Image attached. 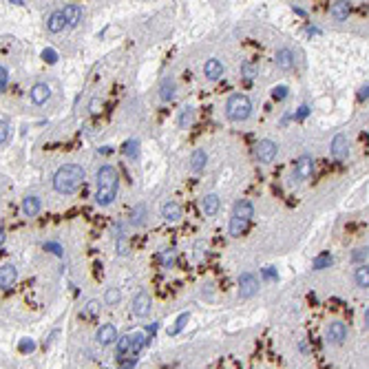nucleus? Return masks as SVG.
Listing matches in <instances>:
<instances>
[{"instance_id": "46", "label": "nucleus", "mask_w": 369, "mask_h": 369, "mask_svg": "<svg viewBox=\"0 0 369 369\" xmlns=\"http://www.w3.org/2000/svg\"><path fill=\"white\" fill-rule=\"evenodd\" d=\"M263 276H265V279H276L279 274H276L274 268H265V270H263Z\"/></svg>"}, {"instance_id": "13", "label": "nucleus", "mask_w": 369, "mask_h": 369, "mask_svg": "<svg viewBox=\"0 0 369 369\" xmlns=\"http://www.w3.org/2000/svg\"><path fill=\"white\" fill-rule=\"evenodd\" d=\"M95 341L100 343V345H111V343H115L117 341V329H115V325L113 323H104L98 332H95Z\"/></svg>"}, {"instance_id": "17", "label": "nucleus", "mask_w": 369, "mask_h": 369, "mask_svg": "<svg viewBox=\"0 0 369 369\" xmlns=\"http://www.w3.org/2000/svg\"><path fill=\"white\" fill-rule=\"evenodd\" d=\"M224 71H226V69H224V62L217 60V58H210L206 65H203V73H206V78L212 80V82L219 80L221 75H224Z\"/></svg>"}, {"instance_id": "33", "label": "nucleus", "mask_w": 369, "mask_h": 369, "mask_svg": "<svg viewBox=\"0 0 369 369\" xmlns=\"http://www.w3.org/2000/svg\"><path fill=\"white\" fill-rule=\"evenodd\" d=\"M119 301H122V292H119L117 288H109L104 292V303L106 305H117Z\"/></svg>"}, {"instance_id": "27", "label": "nucleus", "mask_w": 369, "mask_h": 369, "mask_svg": "<svg viewBox=\"0 0 369 369\" xmlns=\"http://www.w3.org/2000/svg\"><path fill=\"white\" fill-rule=\"evenodd\" d=\"M354 279H356V285H358V288H362V290L369 288V268H367V263L358 265V270L354 272Z\"/></svg>"}, {"instance_id": "43", "label": "nucleus", "mask_w": 369, "mask_h": 369, "mask_svg": "<svg viewBox=\"0 0 369 369\" xmlns=\"http://www.w3.org/2000/svg\"><path fill=\"white\" fill-rule=\"evenodd\" d=\"M44 250H51L53 254H58V257H62V252H65L58 243H44Z\"/></svg>"}, {"instance_id": "44", "label": "nucleus", "mask_w": 369, "mask_h": 369, "mask_svg": "<svg viewBox=\"0 0 369 369\" xmlns=\"http://www.w3.org/2000/svg\"><path fill=\"white\" fill-rule=\"evenodd\" d=\"M117 248H119V254H122V257H126V254H129V245H126L124 237H119V239H117Z\"/></svg>"}, {"instance_id": "25", "label": "nucleus", "mask_w": 369, "mask_h": 369, "mask_svg": "<svg viewBox=\"0 0 369 369\" xmlns=\"http://www.w3.org/2000/svg\"><path fill=\"white\" fill-rule=\"evenodd\" d=\"M126 354H131V336L129 334L117 336V341H115V356L117 358H122Z\"/></svg>"}, {"instance_id": "12", "label": "nucleus", "mask_w": 369, "mask_h": 369, "mask_svg": "<svg viewBox=\"0 0 369 369\" xmlns=\"http://www.w3.org/2000/svg\"><path fill=\"white\" fill-rule=\"evenodd\" d=\"M62 14V18H65V24L67 27H78V24L82 22V7L80 5H75V3H69V5H65V9L60 11Z\"/></svg>"}, {"instance_id": "1", "label": "nucleus", "mask_w": 369, "mask_h": 369, "mask_svg": "<svg viewBox=\"0 0 369 369\" xmlns=\"http://www.w3.org/2000/svg\"><path fill=\"white\" fill-rule=\"evenodd\" d=\"M117 188H119V173L115 166L104 164L98 170V190H95V203L102 208L111 206L117 197Z\"/></svg>"}, {"instance_id": "19", "label": "nucleus", "mask_w": 369, "mask_h": 369, "mask_svg": "<svg viewBox=\"0 0 369 369\" xmlns=\"http://www.w3.org/2000/svg\"><path fill=\"white\" fill-rule=\"evenodd\" d=\"M274 65L279 69H283V71H288V69L294 67V53H292L290 49H285V47L279 49L276 55H274Z\"/></svg>"}, {"instance_id": "26", "label": "nucleus", "mask_w": 369, "mask_h": 369, "mask_svg": "<svg viewBox=\"0 0 369 369\" xmlns=\"http://www.w3.org/2000/svg\"><path fill=\"white\" fill-rule=\"evenodd\" d=\"M100 314V301H88L84 308H82V312H80V319H84V321H88V319H95V316Z\"/></svg>"}, {"instance_id": "40", "label": "nucleus", "mask_w": 369, "mask_h": 369, "mask_svg": "<svg viewBox=\"0 0 369 369\" xmlns=\"http://www.w3.org/2000/svg\"><path fill=\"white\" fill-rule=\"evenodd\" d=\"M18 347H20L22 354H27V352H34V349H36V343H34V339H22Z\"/></svg>"}, {"instance_id": "2", "label": "nucleus", "mask_w": 369, "mask_h": 369, "mask_svg": "<svg viewBox=\"0 0 369 369\" xmlns=\"http://www.w3.org/2000/svg\"><path fill=\"white\" fill-rule=\"evenodd\" d=\"M84 179H86V173L80 164H65L53 175V190L60 195H73L80 190Z\"/></svg>"}, {"instance_id": "37", "label": "nucleus", "mask_w": 369, "mask_h": 369, "mask_svg": "<svg viewBox=\"0 0 369 369\" xmlns=\"http://www.w3.org/2000/svg\"><path fill=\"white\" fill-rule=\"evenodd\" d=\"M9 133H11V126L5 122V119H0V144H7Z\"/></svg>"}, {"instance_id": "38", "label": "nucleus", "mask_w": 369, "mask_h": 369, "mask_svg": "<svg viewBox=\"0 0 369 369\" xmlns=\"http://www.w3.org/2000/svg\"><path fill=\"white\" fill-rule=\"evenodd\" d=\"M272 98H274L276 102L285 100V98H288V86H283V84L281 86H274V88H272Z\"/></svg>"}, {"instance_id": "9", "label": "nucleus", "mask_w": 369, "mask_h": 369, "mask_svg": "<svg viewBox=\"0 0 369 369\" xmlns=\"http://www.w3.org/2000/svg\"><path fill=\"white\" fill-rule=\"evenodd\" d=\"M329 152H332V157H334V160H339V162L347 160V155H349V142H347V137L343 135V133H339V135L332 139Z\"/></svg>"}, {"instance_id": "41", "label": "nucleus", "mask_w": 369, "mask_h": 369, "mask_svg": "<svg viewBox=\"0 0 369 369\" xmlns=\"http://www.w3.org/2000/svg\"><path fill=\"white\" fill-rule=\"evenodd\" d=\"M7 82H9V71L5 67H0V93L7 88Z\"/></svg>"}, {"instance_id": "4", "label": "nucleus", "mask_w": 369, "mask_h": 369, "mask_svg": "<svg viewBox=\"0 0 369 369\" xmlns=\"http://www.w3.org/2000/svg\"><path fill=\"white\" fill-rule=\"evenodd\" d=\"M226 115L230 122H245L252 115V102L243 93H234L226 102Z\"/></svg>"}, {"instance_id": "20", "label": "nucleus", "mask_w": 369, "mask_h": 369, "mask_svg": "<svg viewBox=\"0 0 369 369\" xmlns=\"http://www.w3.org/2000/svg\"><path fill=\"white\" fill-rule=\"evenodd\" d=\"M129 336H131V356H137L139 352H142V347L150 341L148 334H146L144 329H137V332H133Z\"/></svg>"}, {"instance_id": "23", "label": "nucleus", "mask_w": 369, "mask_h": 369, "mask_svg": "<svg viewBox=\"0 0 369 369\" xmlns=\"http://www.w3.org/2000/svg\"><path fill=\"white\" fill-rule=\"evenodd\" d=\"M329 16L334 18V20H339V22H343V20H347V16H349V5L347 3H332L329 5Z\"/></svg>"}, {"instance_id": "42", "label": "nucleus", "mask_w": 369, "mask_h": 369, "mask_svg": "<svg viewBox=\"0 0 369 369\" xmlns=\"http://www.w3.org/2000/svg\"><path fill=\"white\" fill-rule=\"evenodd\" d=\"M137 367V356H131V358L122 360V365H119V369H135Z\"/></svg>"}, {"instance_id": "10", "label": "nucleus", "mask_w": 369, "mask_h": 369, "mask_svg": "<svg viewBox=\"0 0 369 369\" xmlns=\"http://www.w3.org/2000/svg\"><path fill=\"white\" fill-rule=\"evenodd\" d=\"M150 305H152V301H150V296H148V292H139V294H135V298H133V314L135 316H139V319H144V316H148L150 314Z\"/></svg>"}, {"instance_id": "24", "label": "nucleus", "mask_w": 369, "mask_h": 369, "mask_svg": "<svg viewBox=\"0 0 369 369\" xmlns=\"http://www.w3.org/2000/svg\"><path fill=\"white\" fill-rule=\"evenodd\" d=\"M65 27L67 24H65V18H62L60 11H53V14L47 18V29L51 31V34H60Z\"/></svg>"}, {"instance_id": "18", "label": "nucleus", "mask_w": 369, "mask_h": 369, "mask_svg": "<svg viewBox=\"0 0 369 369\" xmlns=\"http://www.w3.org/2000/svg\"><path fill=\"white\" fill-rule=\"evenodd\" d=\"M162 217L168 221V224H177L181 219V206L177 201H166L162 206Z\"/></svg>"}, {"instance_id": "30", "label": "nucleus", "mask_w": 369, "mask_h": 369, "mask_svg": "<svg viewBox=\"0 0 369 369\" xmlns=\"http://www.w3.org/2000/svg\"><path fill=\"white\" fill-rule=\"evenodd\" d=\"M334 263V257L329 252H323V254H319L314 261H312V268L314 270H325V268H329V265Z\"/></svg>"}, {"instance_id": "15", "label": "nucleus", "mask_w": 369, "mask_h": 369, "mask_svg": "<svg viewBox=\"0 0 369 369\" xmlns=\"http://www.w3.org/2000/svg\"><path fill=\"white\" fill-rule=\"evenodd\" d=\"M219 208H221L219 195L210 193V195H206V197L201 199V210H203V214H206V217H214V214L219 212Z\"/></svg>"}, {"instance_id": "36", "label": "nucleus", "mask_w": 369, "mask_h": 369, "mask_svg": "<svg viewBox=\"0 0 369 369\" xmlns=\"http://www.w3.org/2000/svg\"><path fill=\"white\" fill-rule=\"evenodd\" d=\"M352 261H356V263L365 265L367 263V245L365 248H356L354 254H352Z\"/></svg>"}, {"instance_id": "3", "label": "nucleus", "mask_w": 369, "mask_h": 369, "mask_svg": "<svg viewBox=\"0 0 369 369\" xmlns=\"http://www.w3.org/2000/svg\"><path fill=\"white\" fill-rule=\"evenodd\" d=\"M252 217H254V206L248 199H239L237 203H234L232 217H230V226H228L230 237H241V234H245Z\"/></svg>"}, {"instance_id": "5", "label": "nucleus", "mask_w": 369, "mask_h": 369, "mask_svg": "<svg viewBox=\"0 0 369 369\" xmlns=\"http://www.w3.org/2000/svg\"><path fill=\"white\" fill-rule=\"evenodd\" d=\"M276 152H279V146H276L274 139H261V142L254 146V155H257V160L263 162V164L274 162Z\"/></svg>"}, {"instance_id": "14", "label": "nucleus", "mask_w": 369, "mask_h": 369, "mask_svg": "<svg viewBox=\"0 0 369 369\" xmlns=\"http://www.w3.org/2000/svg\"><path fill=\"white\" fill-rule=\"evenodd\" d=\"M29 98H31V102L34 104H44L49 98H51V88H49V84H44V82H38V84H34L31 86V91H29Z\"/></svg>"}, {"instance_id": "7", "label": "nucleus", "mask_w": 369, "mask_h": 369, "mask_svg": "<svg viewBox=\"0 0 369 369\" xmlns=\"http://www.w3.org/2000/svg\"><path fill=\"white\" fill-rule=\"evenodd\" d=\"M259 292V279L252 272H243L239 276V296L241 298H252Z\"/></svg>"}, {"instance_id": "47", "label": "nucleus", "mask_w": 369, "mask_h": 369, "mask_svg": "<svg viewBox=\"0 0 369 369\" xmlns=\"http://www.w3.org/2000/svg\"><path fill=\"white\" fill-rule=\"evenodd\" d=\"M367 95H369V84L360 86V91H358V100H367Z\"/></svg>"}, {"instance_id": "6", "label": "nucleus", "mask_w": 369, "mask_h": 369, "mask_svg": "<svg viewBox=\"0 0 369 369\" xmlns=\"http://www.w3.org/2000/svg\"><path fill=\"white\" fill-rule=\"evenodd\" d=\"M312 173H314V157H312V155H301V157H298V160L294 162L292 179L303 181V179H308V177H312Z\"/></svg>"}, {"instance_id": "31", "label": "nucleus", "mask_w": 369, "mask_h": 369, "mask_svg": "<svg viewBox=\"0 0 369 369\" xmlns=\"http://www.w3.org/2000/svg\"><path fill=\"white\" fill-rule=\"evenodd\" d=\"M188 321H190V312H183V314H179V319L175 321V325H173V327H168V336H177L183 327H186V323H188Z\"/></svg>"}, {"instance_id": "32", "label": "nucleus", "mask_w": 369, "mask_h": 369, "mask_svg": "<svg viewBox=\"0 0 369 369\" xmlns=\"http://www.w3.org/2000/svg\"><path fill=\"white\" fill-rule=\"evenodd\" d=\"M257 73H259V67L254 65V62H243V65H241V75H243L248 82L257 78Z\"/></svg>"}, {"instance_id": "35", "label": "nucleus", "mask_w": 369, "mask_h": 369, "mask_svg": "<svg viewBox=\"0 0 369 369\" xmlns=\"http://www.w3.org/2000/svg\"><path fill=\"white\" fill-rule=\"evenodd\" d=\"M124 155L131 157V160H135V157L139 155V142L137 139H129V142L124 144Z\"/></svg>"}, {"instance_id": "34", "label": "nucleus", "mask_w": 369, "mask_h": 369, "mask_svg": "<svg viewBox=\"0 0 369 369\" xmlns=\"http://www.w3.org/2000/svg\"><path fill=\"white\" fill-rule=\"evenodd\" d=\"M175 257H177V252L173 250V248H168V250H164V252H162V257H160V259H162V265H164V268H166V270H170V268H173V265H175Z\"/></svg>"}, {"instance_id": "45", "label": "nucleus", "mask_w": 369, "mask_h": 369, "mask_svg": "<svg viewBox=\"0 0 369 369\" xmlns=\"http://www.w3.org/2000/svg\"><path fill=\"white\" fill-rule=\"evenodd\" d=\"M308 115H310V109H308V106H301V109H298V111H296V115H294V119H305V117H308Z\"/></svg>"}, {"instance_id": "48", "label": "nucleus", "mask_w": 369, "mask_h": 369, "mask_svg": "<svg viewBox=\"0 0 369 369\" xmlns=\"http://www.w3.org/2000/svg\"><path fill=\"white\" fill-rule=\"evenodd\" d=\"M5 241H7V234H5V228H3V226H0V245H3V243H5Z\"/></svg>"}, {"instance_id": "39", "label": "nucleus", "mask_w": 369, "mask_h": 369, "mask_svg": "<svg viewBox=\"0 0 369 369\" xmlns=\"http://www.w3.org/2000/svg\"><path fill=\"white\" fill-rule=\"evenodd\" d=\"M42 60L49 62V65H55V62H58V53H55L53 49H44L42 51Z\"/></svg>"}, {"instance_id": "22", "label": "nucleus", "mask_w": 369, "mask_h": 369, "mask_svg": "<svg viewBox=\"0 0 369 369\" xmlns=\"http://www.w3.org/2000/svg\"><path fill=\"white\" fill-rule=\"evenodd\" d=\"M175 91H177L175 78H164L162 84H160V98H162V102H170V100H173Z\"/></svg>"}, {"instance_id": "8", "label": "nucleus", "mask_w": 369, "mask_h": 369, "mask_svg": "<svg viewBox=\"0 0 369 369\" xmlns=\"http://www.w3.org/2000/svg\"><path fill=\"white\" fill-rule=\"evenodd\" d=\"M325 339L329 343H334V345H343L347 339V325L341 321H334L327 325V332H325Z\"/></svg>"}, {"instance_id": "28", "label": "nucleus", "mask_w": 369, "mask_h": 369, "mask_svg": "<svg viewBox=\"0 0 369 369\" xmlns=\"http://www.w3.org/2000/svg\"><path fill=\"white\" fill-rule=\"evenodd\" d=\"M177 122H179L181 129H188V126L195 122V109L193 106H183V109L179 111V119H177Z\"/></svg>"}, {"instance_id": "11", "label": "nucleus", "mask_w": 369, "mask_h": 369, "mask_svg": "<svg viewBox=\"0 0 369 369\" xmlns=\"http://www.w3.org/2000/svg\"><path fill=\"white\" fill-rule=\"evenodd\" d=\"M18 281V270L14 263H5L0 265V290H9L14 288Z\"/></svg>"}, {"instance_id": "29", "label": "nucleus", "mask_w": 369, "mask_h": 369, "mask_svg": "<svg viewBox=\"0 0 369 369\" xmlns=\"http://www.w3.org/2000/svg\"><path fill=\"white\" fill-rule=\"evenodd\" d=\"M131 221H133V226H137V228L146 224V206H144V203H137V206L133 208Z\"/></svg>"}, {"instance_id": "16", "label": "nucleus", "mask_w": 369, "mask_h": 369, "mask_svg": "<svg viewBox=\"0 0 369 369\" xmlns=\"http://www.w3.org/2000/svg\"><path fill=\"white\" fill-rule=\"evenodd\" d=\"M20 210H22L24 217H36V214L42 210V201H40V197H34V195L24 197Z\"/></svg>"}, {"instance_id": "21", "label": "nucleus", "mask_w": 369, "mask_h": 369, "mask_svg": "<svg viewBox=\"0 0 369 369\" xmlns=\"http://www.w3.org/2000/svg\"><path fill=\"white\" fill-rule=\"evenodd\" d=\"M206 162H208V155H206V150H201V148H197L193 155H190V170H193L195 175H199L203 168H206Z\"/></svg>"}]
</instances>
